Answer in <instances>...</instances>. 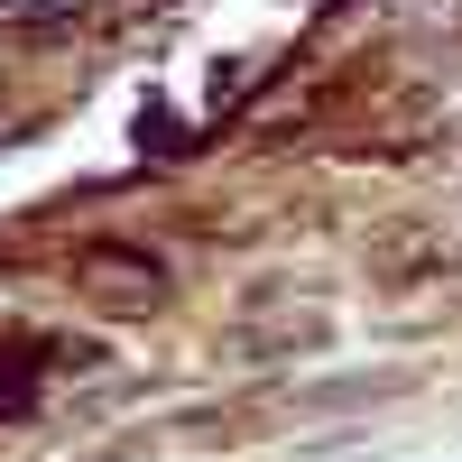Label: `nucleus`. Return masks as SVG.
<instances>
[{
    "mask_svg": "<svg viewBox=\"0 0 462 462\" xmlns=\"http://www.w3.org/2000/svg\"><path fill=\"white\" fill-rule=\"evenodd\" d=\"M84 287L102 305H121V315H148V305L167 296V268L148 259V250H121V241H93L84 250Z\"/></svg>",
    "mask_w": 462,
    "mask_h": 462,
    "instance_id": "f257e3e1",
    "label": "nucleus"
},
{
    "mask_svg": "<svg viewBox=\"0 0 462 462\" xmlns=\"http://www.w3.org/2000/svg\"><path fill=\"white\" fill-rule=\"evenodd\" d=\"M74 10H93V0H19L10 19H37V28H56V19H74Z\"/></svg>",
    "mask_w": 462,
    "mask_h": 462,
    "instance_id": "f03ea898",
    "label": "nucleus"
},
{
    "mask_svg": "<svg viewBox=\"0 0 462 462\" xmlns=\"http://www.w3.org/2000/svg\"><path fill=\"white\" fill-rule=\"evenodd\" d=\"M10 10H19V0H0V19H10Z\"/></svg>",
    "mask_w": 462,
    "mask_h": 462,
    "instance_id": "7ed1b4c3",
    "label": "nucleus"
}]
</instances>
